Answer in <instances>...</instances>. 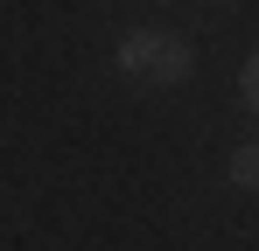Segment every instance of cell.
<instances>
[{"mask_svg":"<svg viewBox=\"0 0 259 251\" xmlns=\"http://www.w3.org/2000/svg\"><path fill=\"white\" fill-rule=\"evenodd\" d=\"M119 70H126L133 84H182L189 77V42L161 35V28H133V35H119Z\"/></svg>","mask_w":259,"mask_h":251,"instance_id":"1","label":"cell"},{"mask_svg":"<svg viewBox=\"0 0 259 251\" xmlns=\"http://www.w3.org/2000/svg\"><path fill=\"white\" fill-rule=\"evenodd\" d=\"M231 181L238 189H259V147H238L231 154Z\"/></svg>","mask_w":259,"mask_h":251,"instance_id":"2","label":"cell"},{"mask_svg":"<svg viewBox=\"0 0 259 251\" xmlns=\"http://www.w3.org/2000/svg\"><path fill=\"white\" fill-rule=\"evenodd\" d=\"M245 105H252V112H259V56H252V63H245Z\"/></svg>","mask_w":259,"mask_h":251,"instance_id":"3","label":"cell"}]
</instances>
